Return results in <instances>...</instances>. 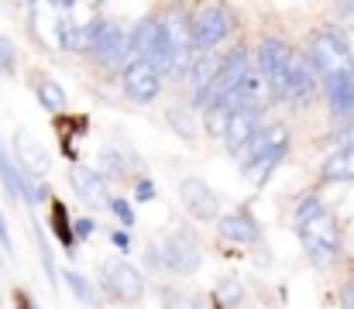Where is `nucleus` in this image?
I'll use <instances>...</instances> for the list:
<instances>
[{
	"label": "nucleus",
	"mask_w": 354,
	"mask_h": 309,
	"mask_svg": "<svg viewBox=\"0 0 354 309\" xmlns=\"http://www.w3.org/2000/svg\"><path fill=\"white\" fill-rule=\"evenodd\" d=\"M100 285L114 303H124V306H134V303L145 299V279L124 258H107L100 265Z\"/></svg>",
	"instance_id": "obj_7"
},
{
	"label": "nucleus",
	"mask_w": 354,
	"mask_h": 309,
	"mask_svg": "<svg viewBox=\"0 0 354 309\" xmlns=\"http://www.w3.org/2000/svg\"><path fill=\"white\" fill-rule=\"evenodd\" d=\"M120 86L127 93V100L134 103H155L162 93V76L151 62H127L120 73Z\"/></svg>",
	"instance_id": "obj_9"
},
{
	"label": "nucleus",
	"mask_w": 354,
	"mask_h": 309,
	"mask_svg": "<svg viewBox=\"0 0 354 309\" xmlns=\"http://www.w3.org/2000/svg\"><path fill=\"white\" fill-rule=\"evenodd\" d=\"M0 244L10 251V234H7V223H3V216H0Z\"/></svg>",
	"instance_id": "obj_33"
},
{
	"label": "nucleus",
	"mask_w": 354,
	"mask_h": 309,
	"mask_svg": "<svg viewBox=\"0 0 354 309\" xmlns=\"http://www.w3.org/2000/svg\"><path fill=\"white\" fill-rule=\"evenodd\" d=\"M258 127H261V113H254V110H234V113L227 117V131H224L227 151H231V155H241V148L258 134Z\"/></svg>",
	"instance_id": "obj_17"
},
{
	"label": "nucleus",
	"mask_w": 354,
	"mask_h": 309,
	"mask_svg": "<svg viewBox=\"0 0 354 309\" xmlns=\"http://www.w3.org/2000/svg\"><path fill=\"white\" fill-rule=\"evenodd\" d=\"M227 110L221 106V103H210L207 110H203V124H207V131L214 134V138H224V131H227Z\"/></svg>",
	"instance_id": "obj_25"
},
{
	"label": "nucleus",
	"mask_w": 354,
	"mask_h": 309,
	"mask_svg": "<svg viewBox=\"0 0 354 309\" xmlns=\"http://www.w3.org/2000/svg\"><path fill=\"white\" fill-rule=\"evenodd\" d=\"M251 73V59H248V52L237 45L231 48L224 59H217V76H214V103H224L231 100L237 90H241V83H244V76Z\"/></svg>",
	"instance_id": "obj_8"
},
{
	"label": "nucleus",
	"mask_w": 354,
	"mask_h": 309,
	"mask_svg": "<svg viewBox=\"0 0 354 309\" xmlns=\"http://www.w3.org/2000/svg\"><path fill=\"white\" fill-rule=\"evenodd\" d=\"M165 120L172 124V131H176L183 141H196V117H193L189 106H183V103L165 106Z\"/></svg>",
	"instance_id": "obj_20"
},
{
	"label": "nucleus",
	"mask_w": 354,
	"mask_h": 309,
	"mask_svg": "<svg viewBox=\"0 0 354 309\" xmlns=\"http://www.w3.org/2000/svg\"><path fill=\"white\" fill-rule=\"evenodd\" d=\"M289 59H292L289 41H282V38H261V41H258V52H254V66H251V69L265 79L272 100H282V86H286Z\"/></svg>",
	"instance_id": "obj_6"
},
{
	"label": "nucleus",
	"mask_w": 354,
	"mask_h": 309,
	"mask_svg": "<svg viewBox=\"0 0 354 309\" xmlns=\"http://www.w3.org/2000/svg\"><path fill=\"white\" fill-rule=\"evenodd\" d=\"M66 282H69V289L76 292V299H80V303H86L90 309H97V299H93V289L86 285V279H83V275H76V272H66Z\"/></svg>",
	"instance_id": "obj_26"
},
{
	"label": "nucleus",
	"mask_w": 354,
	"mask_h": 309,
	"mask_svg": "<svg viewBox=\"0 0 354 309\" xmlns=\"http://www.w3.org/2000/svg\"><path fill=\"white\" fill-rule=\"evenodd\" d=\"M317 93V76L306 62V55L292 52L289 59V73H286V86H282V100H289L292 106H306Z\"/></svg>",
	"instance_id": "obj_11"
},
{
	"label": "nucleus",
	"mask_w": 354,
	"mask_h": 309,
	"mask_svg": "<svg viewBox=\"0 0 354 309\" xmlns=\"http://www.w3.org/2000/svg\"><path fill=\"white\" fill-rule=\"evenodd\" d=\"M221 292H224V299H227L231 306H237V303L244 299V285H241L237 279H231V275H227V279L221 282Z\"/></svg>",
	"instance_id": "obj_28"
},
{
	"label": "nucleus",
	"mask_w": 354,
	"mask_h": 309,
	"mask_svg": "<svg viewBox=\"0 0 354 309\" xmlns=\"http://www.w3.org/2000/svg\"><path fill=\"white\" fill-rule=\"evenodd\" d=\"M158 35H162V17H145L141 24H134L131 38H127V55L131 62H148L155 45H158Z\"/></svg>",
	"instance_id": "obj_18"
},
{
	"label": "nucleus",
	"mask_w": 354,
	"mask_h": 309,
	"mask_svg": "<svg viewBox=\"0 0 354 309\" xmlns=\"http://www.w3.org/2000/svg\"><path fill=\"white\" fill-rule=\"evenodd\" d=\"M306 62H310V69H313L317 79H330V76L351 73L354 52H351V45H348V38H344L337 28H320V31H313V38H310Z\"/></svg>",
	"instance_id": "obj_2"
},
{
	"label": "nucleus",
	"mask_w": 354,
	"mask_h": 309,
	"mask_svg": "<svg viewBox=\"0 0 354 309\" xmlns=\"http://www.w3.org/2000/svg\"><path fill=\"white\" fill-rule=\"evenodd\" d=\"M38 100L45 110H52V113H59V110H66V93H62V86L55 83V79H48V76H41L38 79Z\"/></svg>",
	"instance_id": "obj_22"
},
{
	"label": "nucleus",
	"mask_w": 354,
	"mask_h": 309,
	"mask_svg": "<svg viewBox=\"0 0 354 309\" xmlns=\"http://www.w3.org/2000/svg\"><path fill=\"white\" fill-rule=\"evenodd\" d=\"M111 237H114V244H118L120 251H131V237H127V234H120L118 230V234H111Z\"/></svg>",
	"instance_id": "obj_31"
},
{
	"label": "nucleus",
	"mask_w": 354,
	"mask_h": 309,
	"mask_svg": "<svg viewBox=\"0 0 354 309\" xmlns=\"http://www.w3.org/2000/svg\"><path fill=\"white\" fill-rule=\"evenodd\" d=\"M275 148H289V127H286V124L258 127V134H254V138L241 148V155H237V158H241V162H237V165H241V176H244L258 158H265V155L275 151Z\"/></svg>",
	"instance_id": "obj_12"
},
{
	"label": "nucleus",
	"mask_w": 354,
	"mask_h": 309,
	"mask_svg": "<svg viewBox=\"0 0 354 309\" xmlns=\"http://www.w3.org/2000/svg\"><path fill=\"white\" fill-rule=\"evenodd\" d=\"M214 76H217V59L214 55H196L189 62V90H193V106L196 110H207L214 103Z\"/></svg>",
	"instance_id": "obj_14"
},
{
	"label": "nucleus",
	"mask_w": 354,
	"mask_h": 309,
	"mask_svg": "<svg viewBox=\"0 0 354 309\" xmlns=\"http://www.w3.org/2000/svg\"><path fill=\"white\" fill-rule=\"evenodd\" d=\"M14 66H17V48L10 38L0 35V73H14Z\"/></svg>",
	"instance_id": "obj_27"
},
{
	"label": "nucleus",
	"mask_w": 354,
	"mask_h": 309,
	"mask_svg": "<svg viewBox=\"0 0 354 309\" xmlns=\"http://www.w3.org/2000/svg\"><path fill=\"white\" fill-rule=\"evenodd\" d=\"M320 179H324V182H351L354 179V141H348L344 148H337V151L324 162Z\"/></svg>",
	"instance_id": "obj_19"
},
{
	"label": "nucleus",
	"mask_w": 354,
	"mask_h": 309,
	"mask_svg": "<svg viewBox=\"0 0 354 309\" xmlns=\"http://www.w3.org/2000/svg\"><path fill=\"white\" fill-rule=\"evenodd\" d=\"M111 209H114V216H118L124 227H131V223H134V209L127 206V200H111Z\"/></svg>",
	"instance_id": "obj_29"
},
{
	"label": "nucleus",
	"mask_w": 354,
	"mask_h": 309,
	"mask_svg": "<svg viewBox=\"0 0 354 309\" xmlns=\"http://www.w3.org/2000/svg\"><path fill=\"white\" fill-rule=\"evenodd\" d=\"M179 203L186 206V213L200 223H210V220H221V196L203 182V179H183L179 182Z\"/></svg>",
	"instance_id": "obj_10"
},
{
	"label": "nucleus",
	"mask_w": 354,
	"mask_h": 309,
	"mask_svg": "<svg viewBox=\"0 0 354 309\" xmlns=\"http://www.w3.org/2000/svg\"><path fill=\"white\" fill-rule=\"evenodd\" d=\"M217 234H221L227 244H258L261 227H258V220H254L248 209H237V213H224V216L217 220Z\"/></svg>",
	"instance_id": "obj_15"
},
{
	"label": "nucleus",
	"mask_w": 354,
	"mask_h": 309,
	"mask_svg": "<svg viewBox=\"0 0 354 309\" xmlns=\"http://www.w3.org/2000/svg\"><path fill=\"white\" fill-rule=\"evenodd\" d=\"M100 172H104V179H124L127 176V165L118 155V148H104L100 151Z\"/></svg>",
	"instance_id": "obj_24"
},
{
	"label": "nucleus",
	"mask_w": 354,
	"mask_h": 309,
	"mask_svg": "<svg viewBox=\"0 0 354 309\" xmlns=\"http://www.w3.org/2000/svg\"><path fill=\"white\" fill-rule=\"evenodd\" d=\"M83 52L97 66L114 69V66H120L127 59V35H124V28H120L118 21L97 17V21L83 24Z\"/></svg>",
	"instance_id": "obj_3"
},
{
	"label": "nucleus",
	"mask_w": 354,
	"mask_h": 309,
	"mask_svg": "<svg viewBox=\"0 0 354 309\" xmlns=\"http://www.w3.org/2000/svg\"><path fill=\"white\" fill-rule=\"evenodd\" d=\"M69 182H73L76 196H80L86 206H93V209L111 206L107 179H104L100 172H93V169H86V165H73V169H69Z\"/></svg>",
	"instance_id": "obj_13"
},
{
	"label": "nucleus",
	"mask_w": 354,
	"mask_h": 309,
	"mask_svg": "<svg viewBox=\"0 0 354 309\" xmlns=\"http://www.w3.org/2000/svg\"><path fill=\"white\" fill-rule=\"evenodd\" d=\"M341 309H354V282L344 289V303H341Z\"/></svg>",
	"instance_id": "obj_32"
},
{
	"label": "nucleus",
	"mask_w": 354,
	"mask_h": 309,
	"mask_svg": "<svg viewBox=\"0 0 354 309\" xmlns=\"http://www.w3.org/2000/svg\"><path fill=\"white\" fill-rule=\"evenodd\" d=\"M148 258H151L155 265H162L165 272H172V275H193V272L200 268V261H203V247H200V237H196L193 230L179 227V230H172V234L158 244V251H151Z\"/></svg>",
	"instance_id": "obj_4"
},
{
	"label": "nucleus",
	"mask_w": 354,
	"mask_h": 309,
	"mask_svg": "<svg viewBox=\"0 0 354 309\" xmlns=\"http://www.w3.org/2000/svg\"><path fill=\"white\" fill-rule=\"evenodd\" d=\"M17 158L24 162V169H31V172H45V165H48V155L31 141V138H24V134H17Z\"/></svg>",
	"instance_id": "obj_21"
},
{
	"label": "nucleus",
	"mask_w": 354,
	"mask_h": 309,
	"mask_svg": "<svg viewBox=\"0 0 354 309\" xmlns=\"http://www.w3.org/2000/svg\"><path fill=\"white\" fill-rule=\"evenodd\" d=\"M296 230H299L303 247H306V254H310V261L317 268H324V265H330L337 258V251H341L337 220L317 196H306L303 203L296 206Z\"/></svg>",
	"instance_id": "obj_1"
},
{
	"label": "nucleus",
	"mask_w": 354,
	"mask_h": 309,
	"mask_svg": "<svg viewBox=\"0 0 354 309\" xmlns=\"http://www.w3.org/2000/svg\"><path fill=\"white\" fill-rule=\"evenodd\" d=\"M134 196H138V200H155V186H151L148 179H141V182L134 186Z\"/></svg>",
	"instance_id": "obj_30"
},
{
	"label": "nucleus",
	"mask_w": 354,
	"mask_h": 309,
	"mask_svg": "<svg viewBox=\"0 0 354 309\" xmlns=\"http://www.w3.org/2000/svg\"><path fill=\"white\" fill-rule=\"evenodd\" d=\"M324 97H327V106L334 117H341V120L354 117V69L324 79Z\"/></svg>",
	"instance_id": "obj_16"
},
{
	"label": "nucleus",
	"mask_w": 354,
	"mask_h": 309,
	"mask_svg": "<svg viewBox=\"0 0 354 309\" xmlns=\"http://www.w3.org/2000/svg\"><path fill=\"white\" fill-rule=\"evenodd\" d=\"M237 28L231 7L224 3H207L193 21H189V38H193V52L196 55H210L231 31Z\"/></svg>",
	"instance_id": "obj_5"
},
{
	"label": "nucleus",
	"mask_w": 354,
	"mask_h": 309,
	"mask_svg": "<svg viewBox=\"0 0 354 309\" xmlns=\"http://www.w3.org/2000/svg\"><path fill=\"white\" fill-rule=\"evenodd\" d=\"M337 10H341V14H344V17H348V21H351V28H354V3H341V7H337Z\"/></svg>",
	"instance_id": "obj_34"
},
{
	"label": "nucleus",
	"mask_w": 354,
	"mask_h": 309,
	"mask_svg": "<svg viewBox=\"0 0 354 309\" xmlns=\"http://www.w3.org/2000/svg\"><path fill=\"white\" fill-rule=\"evenodd\" d=\"M59 45H62V52H83V24L76 17L59 21Z\"/></svg>",
	"instance_id": "obj_23"
}]
</instances>
